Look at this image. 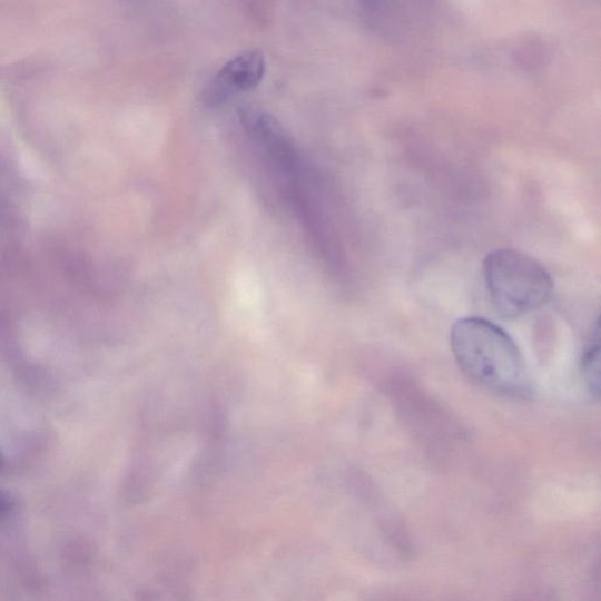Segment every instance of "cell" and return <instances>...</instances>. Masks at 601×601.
<instances>
[{
	"instance_id": "obj_1",
	"label": "cell",
	"mask_w": 601,
	"mask_h": 601,
	"mask_svg": "<svg viewBox=\"0 0 601 601\" xmlns=\"http://www.w3.org/2000/svg\"><path fill=\"white\" fill-rule=\"evenodd\" d=\"M451 349L462 372L483 388L510 397H528L532 384L518 343L482 317H464L451 329Z\"/></svg>"
},
{
	"instance_id": "obj_2",
	"label": "cell",
	"mask_w": 601,
	"mask_h": 601,
	"mask_svg": "<svg viewBox=\"0 0 601 601\" xmlns=\"http://www.w3.org/2000/svg\"><path fill=\"white\" fill-rule=\"evenodd\" d=\"M483 275L492 304L503 318H518L540 309L553 294L548 269L518 250L490 253L483 263Z\"/></svg>"
},
{
	"instance_id": "obj_3",
	"label": "cell",
	"mask_w": 601,
	"mask_h": 601,
	"mask_svg": "<svg viewBox=\"0 0 601 601\" xmlns=\"http://www.w3.org/2000/svg\"><path fill=\"white\" fill-rule=\"evenodd\" d=\"M266 73V59L260 50L236 56L214 78L207 93L211 104H221L229 97L252 91L260 85Z\"/></svg>"
},
{
	"instance_id": "obj_4",
	"label": "cell",
	"mask_w": 601,
	"mask_h": 601,
	"mask_svg": "<svg viewBox=\"0 0 601 601\" xmlns=\"http://www.w3.org/2000/svg\"><path fill=\"white\" fill-rule=\"evenodd\" d=\"M583 371L590 392L595 397H599L600 391V339L599 326L597 324L595 332L591 336L588 348L583 357Z\"/></svg>"
},
{
	"instance_id": "obj_5",
	"label": "cell",
	"mask_w": 601,
	"mask_h": 601,
	"mask_svg": "<svg viewBox=\"0 0 601 601\" xmlns=\"http://www.w3.org/2000/svg\"><path fill=\"white\" fill-rule=\"evenodd\" d=\"M367 2H372V0H367Z\"/></svg>"
}]
</instances>
